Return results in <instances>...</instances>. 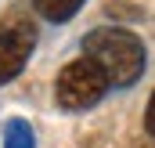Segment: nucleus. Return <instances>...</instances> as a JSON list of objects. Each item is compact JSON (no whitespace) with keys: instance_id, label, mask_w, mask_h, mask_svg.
<instances>
[{"instance_id":"5","label":"nucleus","mask_w":155,"mask_h":148,"mask_svg":"<svg viewBox=\"0 0 155 148\" xmlns=\"http://www.w3.org/2000/svg\"><path fill=\"white\" fill-rule=\"evenodd\" d=\"M4 148H36V137H33V126L25 119H11L4 126Z\"/></svg>"},{"instance_id":"4","label":"nucleus","mask_w":155,"mask_h":148,"mask_svg":"<svg viewBox=\"0 0 155 148\" xmlns=\"http://www.w3.org/2000/svg\"><path fill=\"white\" fill-rule=\"evenodd\" d=\"M83 4H87V0H33L36 15L47 18V22H69Z\"/></svg>"},{"instance_id":"6","label":"nucleus","mask_w":155,"mask_h":148,"mask_svg":"<svg viewBox=\"0 0 155 148\" xmlns=\"http://www.w3.org/2000/svg\"><path fill=\"white\" fill-rule=\"evenodd\" d=\"M144 130L155 137V90H152V98H148V109H144Z\"/></svg>"},{"instance_id":"1","label":"nucleus","mask_w":155,"mask_h":148,"mask_svg":"<svg viewBox=\"0 0 155 148\" xmlns=\"http://www.w3.org/2000/svg\"><path fill=\"white\" fill-rule=\"evenodd\" d=\"M83 58H90L108 87H134L141 76H144V43L141 36H134L130 29H119V25H101V29H90L83 36Z\"/></svg>"},{"instance_id":"2","label":"nucleus","mask_w":155,"mask_h":148,"mask_svg":"<svg viewBox=\"0 0 155 148\" xmlns=\"http://www.w3.org/2000/svg\"><path fill=\"white\" fill-rule=\"evenodd\" d=\"M108 90V79L105 72L90 62V58H76L69 62L61 72H58V83H54V98L58 105L69 112H83V109H94Z\"/></svg>"},{"instance_id":"3","label":"nucleus","mask_w":155,"mask_h":148,"mask_svg":"<svg viewBox=\"0 0 155 148\" xmlns=\"http://www.w3.org/2000/svg\"><path fill=\"white\" fill-rule=\"evenodd\" d=\"M33 47H36V25L29 18L11 15L0 22V83H11L25 69Z\"/></svg>"}]
</instances>
